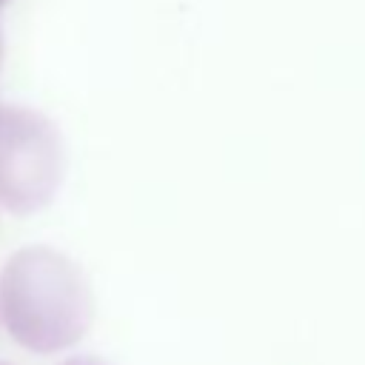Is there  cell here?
Returning <instances> with one entry per match:
<instances>
[{
  "mask_svg": "<svg viewBox=\"0 0 365 365\" xmlns=\"http://www.w3.org/2000/svg\"><path fill=\"white\" fill-rule=\"evenodd\" d=\"M0 365H3V362H0Z\"/></svg>",
  "mask_w": 365,
  "mask_h": 365,
  "instance_id": "cell-5",
  "label": "cell"
},
{
  "mask_svg": "<svg viewBox=\"0 0 365 365\" xmlns=\"http://www.w3.org/2000/svg\"><path fill=\"white\" fill-rule=\"evenodd\" d=\"M6 6V0H0V9ZM0 54H3V37H0Z\"/></svg>",
  "mask_w": 365,
  "mask_h": 365,
  "instance_id": "cell-4",
  "label": "cell"
},
{
  "mask_svg": "<svg viewBox=\"0 0 365 365\" xmlns=\"http://www.w3.org/2000/svg\"><path fill=\"white\" fill-rule=\"evenodd\" d=\"M0 314L23 348L54 354L88 331L94 299L83 271L68 257L51 248H23L3 268Z\"/></svg>",
  "mask_w": 365,
  "mask_h": 365,
  "instance_id": "cell-1",
  "label": "cell"
},
{
  "mask_svg": "<svg viewBox=\"0 0 365 365\" xmlns=\"http://www.w3.org/2000/svg\"><path fill=\"white\" fill-rule=\"evenodd\" d=\"M63 140L48 117L0 106V202L14 214L43 208L63 180Z\"/></svg>",
  "mask_w": 365,
  "mask_h": 365,
  "instance_id": "cell-2",
  "label": "cell"
},
{
  "mask_svg": "<svg viewBox=\"0 0 365 365\" xmlns=\"http://www.w3.org/2000/svg\"><path fill=\"white\" fill-rule=\"evenodd\" d=\"M63 365H111V362H106L100 356H74V359H66Z\"/></svg>",
  "mask_w": 365,
  "mask_h": 365,
  "instance_id": "cell-3",
  "label": "cell"
}]
</instances>
